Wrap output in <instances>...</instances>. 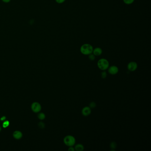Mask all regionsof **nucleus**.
<instances>
[{"label": "nucleus", "mask_w": 151, "mask_h": 151, "mask_svg": "<svg viewBox=\"0 0 151 151\" xmlns=\"http://www.w3.org/2000/svg\"><path fill=\"white\" fill-rule=\"evenodd\" d=\"M93 47L91 45L89 44H85L82 45L80 48V52L84 55H89L92 53Z\"/></svg>", "instance_id": "nucleus-1"}, {"label": "nucleus", "mask_w": 151, "mask_h": 151, "mask_svg": "<svg viewBox=\"0 0 151 151\" xmlns=\"http://www.w3.org/2000/svg\"><path fill=\"white\" fill-rule=\"evenodd\" d=\"M97 66L99 69L103 71L108 69L109 67H110V63L108 60L106 59L101 58L98 61Z\"/></svg>", "instance_id": "nucleus-2"}, {"label": "nucleus", "mask_w": 151, "mask_h": 151, "mask_svg": "<svg viewBox=\"0 0 151 151\" xmlns=\"http://www.w3.org/2000/svg\"><path fill=\"white\" fill-rule=\"evenodd\" d=\"M64 144L68 147L74 146L76 143V139L72 135H67L63 139Z\"/></svg>", "instance_id": "nucleus-3"}, {"label": "nucleus", "mask_w": 151, "mask_h": 151, "mask_svg": "<svg viewBox=\"0 0 151 151\" xmlns=\"http://www.w3.org/2000/svg\"><path fill=\"white\" fill-rule=\"evenodd\" d=\"M108 71L110 75H115L119 72V68L117 66L113 65L109 67Z\"/></svg>", "instance_id": "nucleus-4"}, {"label": "nucleus", "mask_w": 151, "mask_h": 151, "mask_svg": "<svg viewBox=\"0 0 151 151\" xmlns=\"http://www.w3.org/2000/svg\"><path fill=\"white\" fill-rule=\"evenodd\" d=\"M138 68V65L136 62L132 61L129 62L127 65L128 70L130 71H134Z\"/></svg>", "instance_id": "nucleus-5"}, {"label": "nucleus", "mask_w": 151, "mask_h": 151, "mask_svg": "<svg viewBox=\"0 0 151 151\" xmlns=\"http://www.w3.org/2000/svg\"><path fill=\"white\" fill-rule=\"evenodd\" d=\"M32 110L34 113H38L40 112L41 110V106L40 104L37 102H35L32 104L31 105Z\"/></svg>", "instance_id": "nucleus-6"}, {"label": "nucleus", "mask_w": 151, "mask_h": 151, "mask_svg": "<svg viewBox=\"0 0 151 151\" xmlns=\"http://www.w3.org/2000/svg\"><path fill=\"white\" fill-rule=\"evenodd\" d=\"M91 113V109L89 106H85L83 107L82 110V114L85 117H87L90 115Z\"/></svg>", "instance_id": "nucleus-7"}, {"label": "nucleus", "mask_w": 151, "mask_h": 151, "mask_svg": "<svg viewBox=\"0 0 151 151\" xmlns=\"http://www.w3.org/2000/svg\"><path fill=\"white\" fill-rule=\"evenodd\" d=\"M92 53L95 56H98L101 55L102 53V50L100 48H96L93 49V50Z\"/></svg>", "instance_id": "nucleus-8"}, {"label": "nucleus", "mask_w": 151, "mask_h": 151, "mask_svg": "<svg viewBox=\"0 0 151 151\" xmlns=\"http://www.w3.org/2000/svg\"><path fill=\"white\" fill-rule=\"evenodd\" d=\"M22 136L23 135L21 132L19 131H16L13 133V137H14V138L17 140L21 138Z\"/></svg>", "instance_id": "nucleus-9"}, {"label": "nucleus", "mask_w": 151, "mask_h": 151, "mask_svg": "<svg viewBox=\"0 0 151 151\" xmlns=\"http://www.w3.org/2000/svg\"><path fill=\"white\" fill-rule=\"evenodd\" d=\"M75 151H82L84 149V146L82 144H77L75 145Z\"/></svg>", "instance_id": "nucleus-10"}, {"label": "nucleus", "mask_w": 151, "mask_h": 151, "mask_svg": "<svg viewBox=\"0 0 151 151\" xmlns=\"http://www.w3.org/2000/svg\"><path fill=\"white\" fill-rule=\"evenodd\" d=\"M110 148L111 149V151H115L116 148L117 147V144L114 141H113L110 143Z\"/></svg>", "instance_id": "nucleus-11"}, {"label": "nucleus", "mask_w": 151, "mask_h": 151, "mask_svg": "<svg viewBox=\"0 0 151 151\" xmlns=\"http://www.w3.org/2000/svg\"><path fill=\"white\" fill-rule=\"evenodd\" d=\"M45 114H44L43 113H39L38 115V117L39 119L41 120H43L45 118Z\"/></svg>", "instance_id": "nucleus-12"}, {"label": "nucleus", "mask_w": 151, "mask_h": 151, "mask_svg": "<svg viewBox=\"0 0 151 151\" xmlns=\"http://www.w3.org/2000/svg\"><path fill=\"white\" fill-rule=\"evenodd\" d=\"M135 0H123V2L126 5H131L134 2Z\"/></svg>", "instance_id": "nucleus-13"}, {"label": "nucleus", "mask_w": 151, "mask_h": 151, "mask_svg": "<svg viewBox=\"0 0 151 151\" xmlns=\"http://www.w3.org/2000/svg\"><path fill=\"white\" fill-rule=\"evenodd\" d=\"M10 123L9 121H5L3 123V128H6L9 126Z\"/></svg>", "instance_id": "nucleus-14"}, {"label": "nucleus", "mask_w": 151, "mask_h": 151, "mask_svg": "<svg viewBox=\"0 0 151 151\" xmlns=\"http://www.w3.org/2000/svg\"><path fill=\"white\" fill-rule=\"evenodd\" d=\"M101 78L103 79L107 77V74L106 72L105 71H103L102 72H101Z\"/></svg>", "instance_id": "nucleus-15"}, {"label": "nucleus", "mask_w": 151, "mask_h": 151, "mask_svg": "<svg viewBox=\"0 0 151 151\" xmlns=\"http://www.w3.org/2000/svg\"><path fill=\"white\" fill-rule=\"evenodd\" d=\"M89 59L91 61H94L95 59V56L93 53H91L88 55Z\"/></svg>", "instance_id": "nucleus-16"}, {"label": "nucleus", "mask_w": 151, "mask_h": 151, "mask_svg": "<svg viewBox=\"0 0 151 151\" xmlns=\"http://www.w3.org/2000/svg\"><path fill=\"white\" fill-rule=\"evenodd\" d=\"M89 106L91 109L95 108L96 106V103L95 102H94V101H92V102H91V103L89 104Z\"/></svg>", "instance_id": "nucleus-17"}, {"label": "nucleus", "mask_w": 151, "mask_h": 151, "mask_svg": "<svg viewBox=\"0 0 151 151\" xmlns=\"http://www.w3.org/2000/svg\"><path fill=\"white\" fill-rule=\"evenodd\" d=\"M38 125H39V128H43L45 127V124L42 122H39Z\"/></svg>", "instance_id": "nucleus-18"}, {"label": "nucleus", "mask_w": 151, "mask_h": 151, "mask_svg": "<svg viewBox=\"0 0 151 151\" xmlns=\"http://www.w3.org/2000/svg\"><path fill=\"white\" fill-rule=\"evenodd\" d=\"M66 0H55V2L58 4H62L65 2Z\"/></svg>", "instance_id": "nucleus-19"}, {"label": "nucleus", "mask_w": 151, "mask_h": 151, "mask_svg": "<svg viewBox=\"0 0 151 151\" xmlns=\"http://www.w3.org/2000/svg\"><path fill=\"white\" fill-rule=\"evenodd\" d=\"M68 150L69 151H75V147H74L73 146L69 147Z\"/></svg>", "instance_id": "nucleus-20"}, {"label": "nucleus", "mask_w": 151, "mask_h": 151, "mask_svg": "<svg viewBox=\"0 0 151 151\" xmlns=\"http://www.w3.org/2000/svg\"><path fill=\"white\" fill-rule=\"evenodd\" d=\"M6 117L5 116H3L2 117H1V120L2 121H4L6 120Z\"/></svg>", "instance_id": "nucleus-21"}, {"label": "nucleus", "mask_w": 151, "mask_h": 151, "mask_svg": "<svg viewBox=\"0 0 151 151\" xmlns=\"http://www.w3.org/2000/svg\"><path fill=\"white\" fill-rule=\"evenodd\" d=\"M2 1L5 3H9L11 1V0H2Z\"/></svg>", "instance_id": "nucleus-22"}, {"label": "nucleus", "mask_w": 151, "mask_h": 151, "mask_svg": "<svg viewBox=\"0 0 151 151\" xmlns=\"http://www.w3.org/2000/svg\"><path fill=\"white\" fill-rule=\"evenodd\" d=\"M1 130H2V128H1V127L0 126V131H1Z\"/></svg>", "instance_id": "nucleus-23"}]
</instances>
